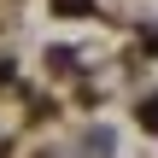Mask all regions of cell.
Here are the masks:
<instances>
[{
	"label": "cell",
	"instance_id": "cell-1",
	"mask_svg": "<svg viewBox=\"0 0 158 158\" xmlns=\"http://www.w3.org/2000/svg\"><path fill=\"white\" fill-rule=\"evenodd\" d=\"M141 123H147V129H158V100H147V106H141Z\"/></svg>",
	"mask_w": 158,
	"mask_h": 158
},
{
	"label": "cell",
	"instance_id": "cell-2",
	"mask_svg": "<svg viewBox=\"0 0 158 158\" xmlns=\"http://www.w3.org/2000/svg\"><path fill=\"white\" fill-rule=\"evenodd\" d=\"M59 6H70V12H82V6H88V0H59Z\"/></svg>",
	"mask_w": 158,
	"mask_h": 158
}]
</instances>
